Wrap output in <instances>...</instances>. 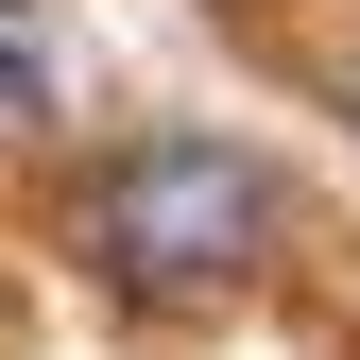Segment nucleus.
<instances>
[{
  "label": "nucleus",
  "mask_w": 360,
  "mask_h": 360,
  "mask_svg": "<svg viewBox=\"0 0 360 360\" xmlns=\"http://www.w3.org/2000/svg\"><path fill=\"white\" fill-rule=\"evenodd\" d=\"M69 257L138 309H223L292 257V172L257 138H120L69 189Z\"/></svg>",
  "instance_id": "nucleus-1"
},
{
  "label": "nucleus",
  "mask_w": 360,
  "mask_h": 360,
  "mask_svg": "<svg viewBox=\"0 0 360 360\" xmlns=\"http://www.w3.org/2000/svg\"><path fill=\"white\" fill-rule=\"evenodd\" d=\"M69 86V34H52V0H0V120H34Z\"/></svg>",
  "instance_id": "nucleus-2"
},
{
  "label": "nucleus",
  "mask_w": 360,
  "mask_h": 360,
  "mask_svg": "<svg viewBox=\"0 0 360 360\" xmlns=\"http://www.w3.org/2000/svg\"><path fill=\"white\" fill-rule=\"evenodd\" d=\"M343 120H360V69H343Z\"/></svg>",
  "instance_id": "nucleus-3"
}]
</instances>
